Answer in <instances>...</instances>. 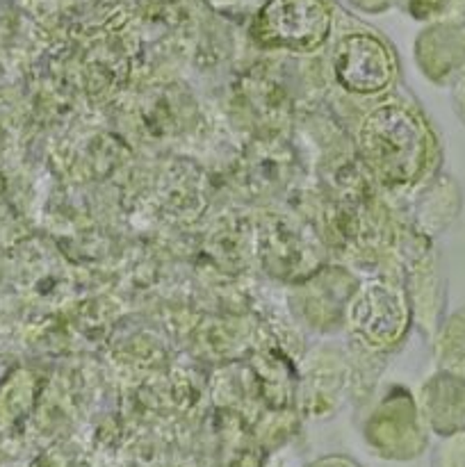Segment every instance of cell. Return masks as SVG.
<instances>
[{
    "mask_svg": "<svg viewBox=\"0 0 465 467\" xmlns=\"http://www.w3.org/2000/svg\"><path fill=\"white\" fill-rule=\"evenodd\" d=\"M438 467H465V433L447 442L438 456Z\"/></svg>",
    "mask_w": 465,
    "mask_h": 467,
    "instance_id": "1",
    "label": "cell"
},
{
    "mask_svg": "<svg viewBox=\"0 0 465 467\" xmlns=\"http://www.w3.org/2000/svg\"><path fill=\"white\" fill-rule=\"evenodd\" d=\"M456 342H459V360H456V365L465 372V315L463 317L459 315V319H456Z\"/></svg>",
    "mask_w": 465,
    "mask_h": 467,
    "instance_id": "2",
    "label": "cell"
},
{
    "mask_svg": "<svg viewBox=\"0 0 465 467\" xmlns=\"http://www.w3.org/2000/svg\"><path fill=\"white\" fill-rule=\"evenodd\" d=\"M456 100H459V112L463 114V119H465V76H463V80L459 82V89H456Z\"/></svg>",
    "mask_w": 465,
    "mask_h": 467,
    "instance_id": "3",
    "label": "cell"
}]
</instances>
